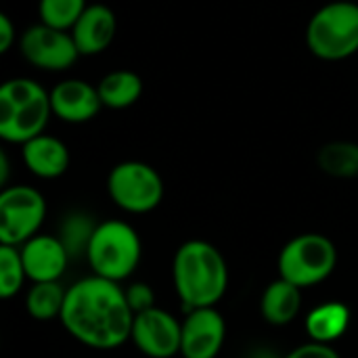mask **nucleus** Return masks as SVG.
Instances as JSON below:
<instances>
[{
  "instance_id": "f257e3e1",
  "label": "nucleus",
  "mask_w": 358,
  "mask_h": 358,
  "mask_svg": "<svg viewBox=\"0 0 358 358\" xmlns=\"http://www.w3.org/2000/svg\"><path fill=\"white\" fill-rule=\"evenodd\" d=\"M61 323L80 344L113 350L130 340L134 313L120 283L92 275L67 289Z\"/></svg>"
},
{
  "instance_id": "f03ea898",
  "label": "nucleus",
  "mask_w": 358,
  "mask_h": 358,
  "mask_svg": "<svg viewBox=\"0 0 358 358\" xmlns=\"http://www.w3.org/2000/svg\"><path fill=\"white\" fill-rule=\"evenodd\" d=\"M172 279L187 310L212 308L227 294L229 266L216 245L203 239H191L174 254Z\"/></svg>"
},
{
  "instance_id": "7ed1b4c3",
  "label": "nucleus",
  "mask_w": 358,
  "mask_h": 358,
  "mask_svg": "<svg viewBox=\"0 0 358 358\" xmlns=\"http://www.w3.org/2000/svg\"><path fill=\"white\" fill-rule=\"evenodd\" d=\"M52 115L50 92L31 78H10L0 86V138L13 145L44 134Z\"/></svg>"
},
{
  "instance_id": "20e7f679",
  "label": "nucleus",
  "mask_w": 358,
  "mask_h": 358,
  "mask_svg": "<svg viewBox=\"0 0 358 358\" xmlns=\"http://www.w3.org/2000/svg\"><path fill=\"white\" fill-rule=\"evenodd\" d=\"M306 46L321 61H344L358 52V4L331 0L317 8L306 25Z\"/></svg>"
},
{
  "instance_id": "39448f33",
  "label": "nucleus",
  "mask_w": 358,
  "mask_h": 358,
  "mask_svg": "<svg viewBox=\"0 0 358 358\" xmlns=\"http://www.w3.org/2000/svg\"><path fill=\"white\" fill-rule=\"evenodd\" d=\"M141 256V237L134 227L124 220L99 222L86 250V260L92 273L115 283L128 279L138 268Z\"/></svg>"
},
{
  "instance_id": "423d86ee",
  "label": "nucleus",
  "mask_w": 358,
  "mask_h": 358,
  "mask_svg": "<svg viewBox=\"0 0 358 358\" xmlns=\"http://www.w3.org/2000/svg\"><path fill=\"white\" fill-rule=\"evenodd\" d=\"M277 266L281 279L306 289L334 275L338 266V250L329 237L304 233L283 245Z\"/></svg>"
},
{
  "instance_id": "0eeeda50",
  "label": "nucleus",
  "mask_w": 358,
  "mask_h": 358,
  "mask_svg": "<svg viewBox=\"0 0 358 358\" xmlns=\"http://www.w3.org/2000/svg\"><path fill=\"white\" fill-rule=\"evenodd\" d=\"M107 193L124 212L149 214L164 199V180L153 166L138 159H126L111 168Z\"/></svg>"
},
{
  "instance_id": "6e6552de",
  "label": "nucleus",
  "mask_w": 358,
  "mask_h": 358,
  "mask_svg": "<svg viewBox=\"0 0 358 358\" xmlns=\"http://www.w3.org/2000/svg\"><path fill=\"white\" fill-rule=\"evenodd\" d=\"M46 218L44 195L29 185H10L0 193V245H23L38 235Z\"/></svg>"
},
{
  "instance_id": "1a4fd4ad",
  "label": "nucleus",
  "mask_w": 358,
  "mask_h": 358,
  "mask_svg": "<svg viewBox=\"0 0 358 358\" xmlns=\"http://www.w3.org/2000/svg\"><path fill=\"white\" fill-rule=\"evenodd\" d=\"M17 46L29 65L50 73L67 71L80 59L78 46L69 31L44 25L40 21L21 31Z\"/></svg>"
},
{
  "instance_id": "9d476101",
  "label": "nucleus",
  "mask_w": 358,
  "mask_h": 358,
  "mask_svg": "<svg viewBox=\"0 0 358 358\" xmlns=\"http://www.w3.org/2000/svg\"><path fill=\"white\" fill-rule=\"evenodd\" d=\"M130 340L145 357L172 358L180 355L182 323L164 308L153 306L134 317Z\"/></svg>"
},
{
  "instance_id": "9b49d317",
  "label": "nucleus",
  "mask_w": 358,
  "mask_h": 358,
  "mask_svg": "<svg viewBox=\"0 0 358 358\" xmlns=\"http://www.w3.org/2000/svg\"><path fill=\"white\" fill-rule=\"evenodd\" d=\"M227 340V323L224 317L212 308H195L187 310L182 321V358H216L220 355Z\"/></svg>"
},
{
  "instance_id": "f8f14e48",
  "label": "nucleus",
  "mask_w": 358,
  "mask_h": 358,
  "mask_svg": "<svg viewBox=\"0 0 358 358\" xmlns=\"http://www.w3.org/2000/svg\"><path fill=\"white\" fill-rule=\"evenodd\" d=\"M52 115L67 124H86L99 115L103 101L99 88L80 78H67L52 86L50 90Z\"/></svg>"
},
{
  "instance_id": "ddd939ff",
  "label": "nucleus",
  "mask_w": 358,
  "mask_h": 358,
  "mask_svg": "<svg viewBox=\"0 0 358 358\" xmlns=\"http://www.w3.org/2000/svg\"><path fill=\"white\" fill-rule=\"evenodd\" d=\"M25 275L31 283H52L63 277L71 260L67 248L59 237L36 235L19 245Z\"/></svg>"
},
{
  "instance_id": "4468645a",
  "label": "nucleus",
  "mask_w": 358,
  "mask_h": 358,
  "mask_svg": "<svg viewBox=\"0 0 358 358\" xmlns=\"http://www.w3.org/2000/svg\"><path fill=\"white\" fill-rule=\"evenodd\" d=\"M71 38L80 57H94L105 52L117 34V15L111 6L94 2L88 4L82 17L71 27Z\"/></svg>"
},
{
  "instance_id": "2eb2a0df",
  "label": "nucleus",
  "mask_w": 358,
  "mask_h": 358,
  "mask_svg": "<svg viewBox=\"0 0 358 358\" xmlns=\"http://www.w3.org/2000/svg\"><path fill=\"white\" fill-rule=\"evenodd\" d=\"M21 159L34 176L52 180L67 172L71 155L61 138L44 132L21 145Z\"/></svg>"
},
{
  "instance_id": "dca6fc26",
  "label": "nucleus",
  "mask_w": 358,
  "mask_h": 358,
  "mask_svg": "<svg viewBox=\"0 0 358 358\" xmlns=\"http://www.w3.org/2000/svg\"><path fill=\"white\" fill-rule=\"evenodd\" d=\"M300 310H302V289L298 285L279 277L264 289L260 300V313L266 323L275 327H285L292 321H296Z\"/></svg>"
},
{
  "instance_id": "f3484780",
  "label": "nucleus",
  "mask_w": 358,
  "mask_h": 358,
  "mask_svg": "<svg viewBox=\"0 0 358 358\" xmlns=\"http://www.w3.org/2000/svg\"><path fill=\"white\" fill-rule=\"evenodd\" d=\"M352 313L342 302H325L306 315V334L313 342L331 344L340 340L350 327Z\"/></svg>"
},
{
  "instance_id": "a211bd4d",
  "label": "nucleus",
  "mask_w": 358,
  "mask_h": 358,
  "mask_svg": "<svg viewBox=\"0 0 358 358\" xmlns=\"http://www.w3.org/2000/svg\"><path fill=\"white\" fill-rule=\"evenodd\" d=\"M99 96L103 101V107L107 109H128L134 103H138V99L143 96V80L136 71L132 69H113L109 73H105L99 84Z\"/></svg>"
},
{
  "instance_id": "6ab92c4d",
  "label": "nucleus",
  "mask_w": 358,
  "mask_h": 358,
  "mask_svg": "<svg viewBox=\"0 0 358 358\" xmlns=\"http://www.w3.org/2000/svg\"><path fill=\"white\" fill-rule=\"evenodd\" d=\"M319 168L334 178H357L358 145L352 141H331L319 149Z\"/></svg>"
},
{
  "instance_id": "aec40b11",
  "label": "nucleus",
  "mask_w": 358,
  "mask_h": 358,
  "mask_svg": "<svg viewBox=\"0 0 358 358\" xmlns=\"http://www.w3.org/2000/svg\"><path fill=\"white\" fill-rule=\"evenodd\" d=\"M65 296H67V289H63L59 281L34 283L25 296V310L36 321L61 319V313L65 306Z\"/></svg>"
},
{
  "instance_id": "412c9836",
  "label": "nucleus",
  "mask_w": 358,
  "mask_h": 358,
  "mask_svg": "<svg viewBox=\"0 0 358 358\" xmlns=\"http://www.w3.org/2000/svg\"><path fill=\"white\" fill-rule=\"evenodd\" d=\"M96 224L99 222H94L88 214H82V212H73L61 222L57 237L63 241V245L67 248L71 258H78L82 254L86 256V250L90 245Z\"/></svg>"
},
{
  "instance_id": "4be33fe9",
  "label": "nucleus",
  "mask_w": 358,
  "mask_h": 358,
  "mask_svg": "<svg viewBox=\"0 0 358 358\" xmlns=\"http://www.w3.org/2000/svg\"><path fill=\"white\" fill-rule=\"evenodd\" d=\"M86 6V0H38V17L44 25L71 31Z\"/></svg>"
},
{
  "instance_id": "5701e85b",
  "label": "nucleus",
  "mask_w": 358,
  "mask_h": 358,
  "mask_svg": "<svg viewBox=\"0 0 358 358\" xmlns=\"http://www.w3.org/2000/svg\"><path fill=\"white\" fill-rule=\"evenodd\" d=\"M25 266L21 252L15 245H0V296L4 300L15 298L25 283Z\"/></svg>"
},
{
  "instance_id": "b1692460",
  "label": "nucleus",
  "mask_w": 358,
  "mask_h": 358,
  "mask_svg": "<svg viewBox=\"0 0 358 358\" xmlns=\"http://www.w3.org/2000/svg\"><path fill=\"white\" fill-rule=\"evenodd\" d=\"M124 292H126V300H128V306H130V310L134 313V317L155 306V294H153V287H151V285H147V283H143V281L132 283V285H130V287H126Z\"/></svg>"
},
{
  "instance_id": "393cba45",
  "label": "nucleus",
  "mask_w": 358,
  "mask_h": 358,
  "mask_svg": "<svg viewBox=\"0 0 358 358\" xmlns=\"http://www.w3.org/2000/svg\"><path fill=\"white\" fill-rule=\"evenodd\" d=\"M285 358H340V355L331 344L308 342V344H302V346L294 348Z\"/></svg>"
},
{
  "instance_id": "a878e982",
  "label": "nucleus",
  "mask_w": 358,
  "mask_h": 358,
  "mask_svg": "<svg viewBox=\"0 0 358 358\" xmlns=\"http://www.w3.org/2000/svg\"><path fill=\"white\" fill-rule=\"evenodd\" d=\"M15 42H19L17 27L6 13H0V52H8Z\"/></svg>"
},
{
  "instance_id": "bb28decb",
  "label": "nucleus",
  "mask_w": 358,
  "mask_h": 358,
  "mask_svg": "<svg viewBox=\"0 0 358 358\" xmlns=\"http://www.w3.org/2000/svg\"><path fill=\"white\" fill-rule=\"evenodd\" d=\"M6 180H8V157H6V153L2 151V153H0V185L6 187Z\"/></svg>"
},
{
  "instance_id": "cd10ccee",
  "label": "nucleus",
  "mask_w": 358,
  "mask_h": 358,
  "mask_svg": "<svg viewBox=\"0 0 358 358\" xmlns=\"http://www.w3.org/2000/svg\"><path fill=\"white\" fill-rule=\"evenodd\" d=\"M256 358H268V357H256Z\"/></svg>"
}]
</instances>
